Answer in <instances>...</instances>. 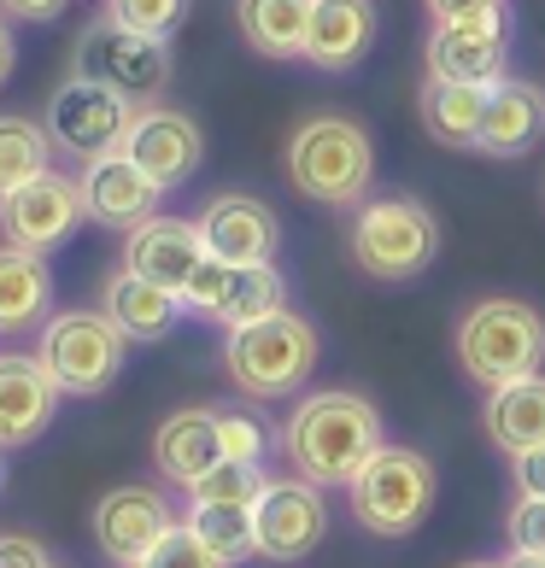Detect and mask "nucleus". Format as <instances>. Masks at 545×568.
<instances>
[{"instance_id":"412c9836","label":"nucleus","mask_w":545,"mask_h":568,"mask_svg":"<svg viewBox=\"0 0 545 568\" xmlns=\"http://www.w3.org/2000/svg\"><path fill=\"white\" fill-rule=\"evenodd\" d=\"M100 311H107L112 328L130 346H153V341H164V334L176 328V317L188 305L176 300V293L153 287L147 276H135V270H112L107 287H100Z\"/></svg>"},{"instance_id":"a19ab883","label":"nucleus","mask_w":545,"mask_h":568,"mask_svg":"<svg viewBox=\"0 0 545 568\" xmlns=\"http://www.w3.org/2000/svg\"><path fill=\"white\" fill-rule=\"evenodd\" d=\"M498 568H545V557H534V551H511Z\"/></svg>"},{"instance_id":"2f4dec72","label":"nucleus","mask_w":545,"mask_h":568,"mask_svg":"<svg viewBox=\"0 0 545 568\" xmlns=\"http://www.w3.org/2000/svg\"><path fill=\"white\" fill-rule=\"evenodd\" d=\"M141 568H223L212 551L200 545V534L188 528V521H171V534H164L153 551L141 557Z\"/></svg>"},{"instance_id":"20e7f679","label":"nucleus","mask_w":545,"mask_h":568,"mask_svg":"<svg viewBox=\"0 0 545 568\" xmlns=\"http://www.w3.org/2000/svg\"><path fill=\"white\" fill-rule=\"evenodd\" d=\"M323 357V341L300 311H276L264 323L229 328L223 334V369L246 398H287L311 382Z\"/></svg>"},{"instance_id":"f8f14e48","label":"nucleus","mask_w":545,"mask_h":568,"mask_svg":"<svg viewBox=\"0 0 545 568\" xmlns=\"http://www.w3.org/2000/svg\"><path fill=\"white\" fill-rule=\"evenodd\" d=\"M505 59H511V12L505 7L434 24V36H428V77H446V82H481V89H493L498 77H511Z\"/></svg>"},{"instance_id":"39448f33","label":"nucleus","mask_w":545,"mask_h":568,"mask_svg":"<svg viewBox=\"0 0 545 568\" xmlns=\"http://www.w3.org/2000/svg\"><path fill=\"white\" fill-rule=\"evenodd\" d=\"M346 246H352V264L375 282H411L423 276L440 252V223L423 200L411 194H375L352 212L346 229Z\"/></svg>"},{"instance_id":"c9c22d12","label":"nucleus","mask_w":545,"mask_h":568,"mask_svg":"<svg viewBox=\"0 0 545 568\" xmlns=\"http://www.w3.org/2000/svg\"><path fill=\"white\" fill-rule=\"evenodd\" d=\"M511 480H516L522 498H545V446L511 457Z\"/></svg>"},{"instance_id":"c756f323","label":"nucleus","mask_w":545,"mask_h":568,"mask_svg":"<svg viewBox=\"0 0 545 568\" xmlns=\"http://www.w3.org/2000/svg\"><path fill=\"white\" fill-rule=\"evenodd\" d=\"M264 469L259 463H235V457H223L212 475H200L194 487H188V498L194 504H246V510H253V498L264 493Z\"/></svg>"},{"instance_id":"79ce46f5","label":"nucleus","mask_w":545,"mask_h":568,"mask_svg":"<svg viewBox=\"0 0 545 568\" xmlns=\"http://www.w3.org/2000/svg\"><path fill=\"white\" fill-rule=\"evenodd\" d=\"M457 568H498V562H457Z\"/></svg>"},{"instance_id":"9b49d317","label":"nucleus","mask_w":545,"mask_h":568,"mask_svg":"<svg viewBox=\"0 0 545 568\" xmlns=\"http://www.w3.org/2000/svg\"><path fill=\"white\" fill-rule=\"evenodd\" d=\"M82 217H89L82 212V182L53 176V171H41L36 182L0 194V235H7V246L41 252V258H48L53 246H65Z\"/></svg>"},{"instance_id":"f3484780","label":"nucleus","mask_w":545,"mask_h":568,"mask_svg":"<svg viewBox=\"0 0 545 568\" xmlns=\"http://www.w3.org/2000/svg\"><path fill=\"white\" fill-rule=\"evenodd\" d=\"M205 264V241H200V223L194 217H147L141 229H130L123 241V270H135L153 287L164 293H188L194 270Z\"/></svg>"},{"instance_id":"4468645a","label":"nucleus","mask_w":545,"mask_h":568,"mask_svg":"<svg viewBox=\"0 0 545 568\" xmlns=\"http://www.w3.org/2000/svg\"><path fill=\"white\" fill-rule=\"evenodd\" d=\"M194 223H200V241H205L212 258H223V264H276L282 223L259 194H212Z\"/></svg>"},{"instance_id":"f704fd0d","label":"nucleus","mask_w":545,"mask_h":568,"mask_svg":"<svg viewBox=\"0 0 545 568\" xmlns=\"http://www.w3.org/2000/svg\"><path fill=\"white\" fill-rule=\"evenodd\" d=\"M229 270H235V264H223V258H212V252H205V264L194 270V282H188V293H182V305L200 311V317H218V305H223V293H229Z\"/></svg>"},{"instance_id":"ddd939ff","label":"nucleus","mask_w":545,"mask_h":568,"mask_svg":"<svg viewBox=\"0 0 545 568\" xmlns=\"http://www.w3.org/2000/svg\"><path fill=\"white\" fill-rule=\"evenodd\" d=\"M123 153L171 194V187H182L200 171L205 135H200V123L188 112H176V106H135V123H130V135H123Z\"/></svg>"},{"instance_id":"ea45409f","label":"nucleus","mask_w":545,"mask_h":568,"mask_svg":"<svg viewBox=\"0 0 545 568\" xmlns=\"http://www.w3.org/2000/svg\"><path fill=\"white\" fill-rule=\"evenodd\" d=\"M18 71V36L7 24V12H0V89H7V77Z\"/></svg>"},{"instance_id":"4be33fe9","label":"nucleus","mask_w":545,"mask_h":568,"mask_svg":"<svg viewBox=\"0 0 545 568\" xmlns=\"http://www.w3.org/2000/svg\"><path fill=\"white\" fill-rule=\"evenodd\" d=\"M153 463L171 487H194L200 475H212L223 463L218 410H171L153 434Z\"/></svg>"},{"instance_id":"4c0bfd02","label":"nucleus","mask_w":545,"mask_h":568,"mask_svg":"<svg viewBox=\"0 0 545 568\" xmlns=\"http://www.w3.org/2000/svg\"><path fill=\"white\" fill-rule=\"evenodd\" d=\"M65 7H71V0H0V12L18 18V24H53Z\"/></svg>"},{"instance_id":"6ab92c4d","label":"nucleus","mask_w":545,"mask_h":568,"mask_svg":"<svg viewBox=\"0 0 545 568\" xmlns=\"http://www.w3.org/2000/svg\"><path fill=\"white\" fill-rule=\"evenodd\" d=\"M375 48V0H311L305 30V65L317 71H352Z\"/></svg>"},{"instance_id":"72a5a7b5","label":"nucleus","mask_w":545,"mask_h":568,"mask_svg":"<svg viewBox=\"0 0 545 568\" xmlns=\"http://www.w3.org/2000/svg\"><path fill=\"white\" fill-rule=\"evenodd\" d=\"M505 539H511V551H534L545 557V498H522L505 510Z\"/></svg>"},{"instance_id":"bb28decb","label":"nucleus","mask_w":545,"mask_h":568,"mask_svg":"<svg viewBox=\"0 0 545 568\" xmlns=\"http://www.w3.org/2000/svg\"><path fill=\"white\" fill-rule=\"evenodd\" d=\"M276 311H287V282H282V270H276V264H235V270H229V293H223V305H218L212 323L246 328V323L276 317Z\"/></svg>"},{"instance_id":"a211bd4d","label":"nucleus","mask_w":545,"mask_h":568,"mask_svg":"<svg viewBox=\"0 0 545 568\" xmlns=\"http://www.w3.org/2000/svg\"><path fill=\"white\" fill-rule=\"evenodd\" d=\"M59 398L65 393L53 387V375L41 369V357L0 352V452H18V446H30V439L48 434Z\"/></svg>"},{"instance_id":"37998d69","label":"nucleus","mask_w":545,"mask_h":568,"mask_svg":"<svg viewBox=\"0 0 545 568\" xmlns=\"http://www.w3.org/2000/svg\"><path fill=\"white\" fill-rule=\"evenodd\" d=\"M53 568H59V562H53Z\"/></svg>"},{"instance_id":"5701e85b","label":"nucleus","mask_w":545,"mask_h":568,"mask_svg":"<svg viewBox=\"0 0 545 568\" xmlns=\"http://www.w3.org/2000/svg\"><path fill=\"white\" fill-rule=\"evenodd\" d=\"M481 428L505 457H522L545 446V375H522L487 393V410H481Z\"/></svg>"},{"instance_id":"7c9ffc66","label":"nucleus","mask_w":545,"mask_h":568,"mask_svg":"<svg viewBox=\"0 0 545 568\" xmlns=\"http://www.w3.org/2000/svg\"><path fill=\"white\" fill-rule=\"evenodd\" d=\"M107 12L118 18V24H130L141 36H171L182 18H188V0H107Z\"/></svg>"},{"instance_id":"6e6552de","label":"nucleus","mask_w":545,"mask_h":568,"mask_svg":"<svg viewBox=\"0 0 545 568\" xmlns=\"http://www.w3.org/2000/svg\"><path fill=\"white\" fill-rule=\"evenodd\" d=\"M123 352L130 341L112 328L107 311H59L41 323L36 357L53 375V387L65 398H100L123 375Z\"/></svg>"},{"instance_id":"7ed1b4c3","label":"nucleus","mask_w":545,"mask_h":568,"mask_svg":"<svg viewBox=\"0 0 545 568\" xmlns=\"http://www.w3.org/2000/svg\"><path fill=\"white\" fill-rule=\"evenodd\" d=\"M452 352L475 387H505L522 375H539L545 364V317L528 300H475L452 328Z\"/></svg>"},{"instance_id":"f03ea898","label":"nucleus","mask_w":545,"mask_h":568,"mask_svg":"<svg viewBox=\"0 0 545 568\" xmlns=\"http://www.w3.org/2000/svg\"><path fill=\"white\" fill-rule=\"evenodd\" d=\"M287 182L293 194L311 205H334V212H359L375 182V141L359 118L341 112H311L300 130L287 135Z\"/></svg>"},{"instance_id":"2eb2a0df","label":"nucleus","mask_w":545,"mask_h":568,"mask_svg":"<svg viewBox=\"0 0 545 568\" xmlns=\"http://www.w3.org/2000/svg\"><path fill=\"white\" fill-rule=\"evenodd\" d=\"M171 504L159 487H112L94 504V545L118 568H141V557L171 534Z\"/></svg>"},{"instance_id":"1a4fd4ad","label":"nucleus","mask_w":545,"mask_h":568,"mask_svg":"<svg viewBox=\"0 0 545 568\" xmlns=\"http://www.w3.org/2000/svg\"><path fill=\"white\" fill-rule=\"evenodd\" d=\"M41 123H48V135H53V146L65 159L94 164L107 153H123V135H130V123H135V106L123 94L89 82V77H65L53 89L48 118H41Z\"/></svg>"},{"instance_id":"58836bf2","label":"nucleus","mask_w":545,"mask_h":568,"mask_svg":"<svg viewBox=\"0 0 545 568\" xmlns=\"http://www.w3.org/2000/svg\"><path fill=\"white\" fill-rule=\"evenodd\" d=\"M434 24H452V18H475V12H493V7H505V0H423Z\"/></svg>"},{"instance_id":"dca6fc26","label":"nucleus","mask_w":545,"mask_h":568,"mask_svg":"<svg viewBox=\"0 0 545 568\" xmlns=\"http://www.w3.org/2000/svg\"><path fill=\"white\" fill-rule=\"evenodd\" d=\"M82 212H89V223L100 229H141L147 217H159V194L164 187L141 171V164L130 153H107L94 164H82Z\"/></svg>"},{"instance_id":"e433bc0d","label":"nucleus","mask_w":545,"mask_h":568,"mask_svg":"<svg viewBox=\"0 0 545 568\" xmlns=\"http://www.w3.org/2000/svg\"><path fill=\"white\" fill-rule=\"evenodd\" d=\"M0 568H53V562H48V551H41V539L7 534L0 539Z\"/></svg>"},{"instance_id":"473e14b6","label":"nucleus","mask_w":545,"mask_h":568,"mask_svg":"<svg viewBox=\"0 0 545 568\" xmlns=\"http://www.w3.org/2000/svg\"><path fill=\"white\" fill-rule=\"evenodd\" d=\"M218 439H223V457H235V463H259L270 446L264 423L246 410H218Z\"/></svg>"},{"instance_id":"b1692460","label":"nucleus","mask_w":545,"mask_h":568,"mask_svg":"<svg viewBox=\"0 0 545 568\" xmlns=\"http://www.w3.org/2000/svg\"><path fill=\"white\" fill-rule=\"evenodd\" d=\"M53 305V276L48 258L24 246H0V334H24L48 317Z\"/></svg>"},{"instance_id":"9d476101","label":"nucleus","mask_w":545,"mask_h":568,"mask_svg":"<svg viewBox=\"0 0 545 568\" xmlns=\"http://www.w3.org/2000/svg\"><path fill=\"white\" fill-rule=\"evenodd\" d=\"M253 534H259V557L264 562H300L323 545L329 534V504L323 487L287 475V480H264V493L253 498Z\"/></svg>"},{"instance_id":"f257e3e1","label":"nucleus","mask_w":545,"mask_h":568,"mask_svg":"<svg viewBox=\"0 0 545 568\" xmlns=\"http://www.w3.org/2000/svg\"><path fill=\"white\" fill-rule=\"evenodd\" d=\"M382 410L352 387L305 393L282 423V452L311 487H352V475L382 452Z\"/></svg>"},{"instance_id":"0eeeda50","label":"nucleus","mask_w":545,"mask_h":568,"mask_svg":"<svg viewBox=\"0 0 545 568\" xmlns=\"http://www.w3.org/2000/svg\"><path fill=\"white\" fill-rule=\"evenodd\" d=\"M71 77L100 82V89L123 94L130 106H159L164 82H171V48L159 36L118 24L112 12H100L94 24H82L71 48Z\"/></svg>"},{"instance_id":"423d86ee","label":"nucleus","mask_w":545,"mask_h":568,"mask_svg":"<svg viewBox=\"0 0 545 568\" xmlns=\"http://www.w3.org/2000/svg\"><path fill=\"white\" fill-rule=\"evenodd\" d=\"M434 463L411 446H382L359 475H352V521L375 539H405L428 521L434 510Z\"/></svg>"},{"instance_id":"393cba45","label":"nucleus","mask_w":545,"mask_h":568,"mask_svg":"<svg viewBox=\"0 0 545 568\" xmlns=\"http://www.w3.org/2000/svg\"><path fill=\"white\" fill-rule=\"evenodd\" d=\"M487 94L481 82H446V77H428L423 82V130L440 141V146H470L481 141V118H487Z\"/></svg>"},{"instance_id":"aec40b11","label":"nucleus","mask_w":545,"mask_h":568,"mask_svg":"<svg viewBox=\"0 0 545 568\" xmlns=\"http://www.w3.org/2000/svg\"><path fill=\"white\" fill-rule=\"evenodd\" d=\"M545 135V89L528 77H498L487 94V118H481L475 153L487 159H522Z\"/></svg>"},{"instance_id":"c85d7f7f","label":"nucleus","mask_w":545,"mask_h":568,"mask_svg":"<svg viewBox=\"0 0 545 568\" xmlns=\"http://www.w3.org/2000/svg\"><path fill=\"white\" fill-rule=\"evenodd\" d=\"M48 159H53V135H48V123L18 118V112L0 118V194H12V187L36 182L41 171H48Z\"/></svg>"},{"instance_id":"a878e982","label":"nucleus","mask_w":545,"mask_h":568,"mask_svg":"<svg viewBox=\"0 0 545 568\" xmlns=\"http://www.w3.org/2000/svg\"><path fill=\"white\" fill-rule=\"evenodd\" d=\"M246 48L264 59H305L311 30V0H241L235 7Z\"/></svg>"},{"instance_id":"cd10ccee","label":"nucleus","mask_w":545,"mask_h":568,"mask_svg":"<svg viewBox=\"0 0 545 568\" xmlns=\"http://www.w3.org/2000/svg\"><path fill=\"white\" fill-rule=\"evenodd\" d=\"M188 528L200 534V545L223 568L259 557V534H253V510L246 504H188Z\"/></svg>"}]
</instances>
